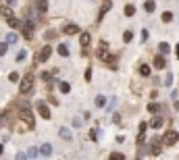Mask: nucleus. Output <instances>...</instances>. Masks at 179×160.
Wrapping results in <instances>:
<instances>
[{
    "mask_svg": "<svg viewBox=\"0 0 179 160\" xmlns=\"http://www.w3.org/2000/svg\"><path fill=\"white\" fill-rule=\"evenodd\" d=\"M19 117H21V121L25 123V127H27V129H33L36 119H33V112L29 110V106H27V104H21V112H19Z\"/></svg>",
    "mask_w": 179,
    "mask_h": 160,
    "instance_id": "nucleus-1",
    "label": "nucleus"
},
{
    "mask_svg": "<svg viewBox=\"0 0 179 160\" xmlns=\"http://www.w3.org/2000/svg\"><path fill=\"white\" fill-rule=\"evenodd\" d=\"M98 58H100V60H104V62H108V64L113 67V69L117 67V60H115V56H110V54H108V46H106L104 42L100 44V48H98Z\"/></svg>",
    "mask_w": 179,
    "mask_h": 160,
    "instance_id": "nucleus-2",
    "label": "nucleus"
},
{
    "mask_svg": "<svg viewBox=\"0 0 179 160\" xmlns=\"http://www.w3.org/2000/svg\"><path fill=\"white\" fill-rule=\"evenodd\" d=\"M31 89H33V75H25L23 81H21V85H19V91H21V96H25Z\"/></svg>",
    "mask_w": 179,
    "mask_h": 160,
    "instance_id": "nucleus-3",
    "label": "nucleus"
},
{
    "mask_svg": "<svg viewBox=\"0 0 179 160\" xmlns=\"http://www.w3.org/2000/svg\"><path fill=\"white\" fill-rule=\"evenodd\" d=\"M177 142H179V133H177V131H173V129H171V131H167V133H165V137H163V144H165V146H173V144H177Z\"/></svg>",
    "mask_w": 179,
    "mask_h": 160,
    "instance_id": "nucleus-4",
    "label": "nucleus"
},
{
    "mask_svg": "<svg viewBox=\"0 0 179 160\" xmlns=\"http://www.w3.org/2000/svg\"><path fill=\"white\" fill-rule=\"evenodd\" d=\"M19 27H23V33H25V38H27V40L33 35V21H31V19H25Z\"/></svg>",
    "mask_w": 179,
    "mask_h": 160,
    "instance_id": "nucleus-5",
    "label": "nucleus"
},
{
    "mask_svg": "<svg viewBox=\"0 0 179 160\" xmlns=\"http://www.w3.org/2000/svg\"><path fill=\"white\" fill-rule=\"evenodd\" d=\"M50 54H52V48L50 46H44V48L38 52V62H46L50 58Z\"/></svg>",
    "mask_w": 179,
    "mask_h": 160,
    "instance_id": "nucleus-6",
    "label": "nucleus"
},
{
    "mask_svg": "<svg viewBox=\"0 0 179 160\" xmlns=\"http://www.w3.org/2000/svg\"><path fill=\"white\" fill-rule=\"evenodd\" d=\"M38 112H40L42 119H50V108L44 104V102H38Z\"/></svg>",
    "mask_w": 179,
    "mask_h": 160,
    "instance_id": "nucleus-7",
    "label": "nucleus"
},
{
    "mask_svg": "<svg viewBox=\"0 0 179 160\" xmlns=\"http://www.w3.org/2000/svg\"><path fill=\"white\" fill-rule=\"evenodd\" d=\"M63 31L67 35H75V33H79V25H75V23H67V25L63 27Z\"/></svg>",
    "mask_w": 179,
    "mask_h": 160,
    "instance_id": "nucleus-8",
    "label": "nucleus"
},
{
    "mask_svg": "<svg viewBox=\"0 0 179 160\" xmlns=\"http://www.w3.org/2000/svg\"><path fill=\"white\" fill-rule=\"evenodd\" d=\"M163 123H165V119H163V117H158V114L154 112V119L150 121V127H152V129H161V127H163Z\"/></svg>",
    "mask_w": 179,
    "mask_h": 160,
    "instance_id": "nucleus-9",
    "label": "nucleus"
},
{
    "mask_svg": "<svg viewBox=\"0 0 179 160\" xmlns=\"http://www.w3.org/2000/svg\"><path fill=\"white\" fill-rule=\"evenodd\" d=\"M154 67H156V69H165V67H167V60H165V54H158V56L154 58Z\"/></svg>",
    "mask_w": 179,
    "mask_h": 160,
    "instance_id": "nucleus-10",
    "label": "nucleus"
},
{
    "mask_svg": "<svg viewBox=\"0 0 179 160\" xmlns=\"http://www.w3.org/2000/svg\"><path fill=\"white\" fill-rule=\"evenodd\" d=\"M36 8L40 11V15H44L48 11V2H46V0H36Z\"/></svg>",
    "mask_w": 179,
    "mask_h": 160,
    "instance_id": "nucleus-11",
    "label": "nucleus"
},
{
    "mask_svg": "<svg viewBox=\"0 0 179 160\" xmlns=\"http://www.w3.org/2000/svg\"><path fill=\"white\" fill-rule=\"evenodd\" d=\"M58 135L63 137V139H71V137H73V133L67 129V127H60V129H58Z\"/></svg>",
    "mask_w": 179,
    "mask_h": 160,
    "instance_id": "nucleus-12",
    "label": "nucleus"
},
{
    "mask_svg": "<svg viewBox=\"0 0 179 160\" xmlns=\"http://www.w3.org/2000/svg\"><path fill=\"white\" fill-rule=\"evenodd\" d=\"M6 23H9V27H13V29H17V27L21 25V21H19V19H15L13 15H11V17H6Z\"/></svg>",
    "mask_w": 179,
    "mask_h": 160,
    "instance_id": "nucleus-13",
    "label": "nucleus"
},
{
    "mask_svg": "<svg viewBox=\"0 0 179 160\" xmlns=\"http://www.w3.org/2000/svg\"><path fill=\"white\" fill-rule=\"evenodd\" d=\"M40 152H42V156H52V146L50 144H42Z\"/></svg>",
    "mask_w": 179,
    "mask_h": 160,
    "instance_id": "nucleus-14",
    "label": "nucleus"
},
{
    "mask_svg": "<svg viewBox=\"0 0 179 160\" xmlns=\"http://www.w3.org/2000/svg\"><path fill=\"white\" fill-rule=\"evenodd\" d=\"M58 89H60V94H69V91H71V83L60 81V83H58Z\"/></svg>",
    "mask_w": 179,
    "mask_h": 160,
    "instance_id": "nucleus-15",
    "label": "nucleus"
},
{
    "mask_svg": "<svg viewBox=\"0 0 179 160\" xmlns=\"http://www.w3.org/2000/svg\"><path fill=\"white\" fill-rule=\"evenodd\" d=\"M56 50H58L60 56H69V46H67V44H58V48H56Z\"/></svg>",
    "mask_w": 179,
    "mask_h": 160,
    "instance_id": "nucleus-16",
    "label": "nucleus"
},
{
    "mask_svg": "<svg viewBox=\"0 0 179 160\" xmlns=\"http://www.w3.org/2000/svg\"><path fill=\"white\" fill-rule=\"evenodd\" d=\"M158 50H161V54H169V52H171V46H169L167 42H161V44H158Z\"/></svg>",
    "mask_w": 179,
    "mask_h": 160,
    "instance_id": "nucleus-17",
    "label": "nucleus"
},
{
    "mask_svg": "<svg viewBox=\"0 0 179 160\" xmlns=\"http://www.w3.org/2000/svg\"><path fill=\"white\" fill-rule=\"evenodd\" d=\"M110 6H113V2H110V0H106V2L102 4V11H100V15H98V21H100V19L104 17V13H106V11H108Z\"/></svg>",
    "mask_w": 179,
    "mask_h": 160,
    "instance_id": "nucleus-18",
    "label": "nucleus"
},
{
    "mask_svg": "<svg viewBox=\"0 0 179 160\" xmlns=\"http://www.w3.org/2000/svg\"><path fill=\"white\" fill-rule=\"evenodd\" d=\"M90 40H92V38H90V33H81V35H79V44H81V46H90Z\"/></svg>",
    "mask_w": 179,
    "mask_h": 160,
    "instance_id": "nucleus-19",
    "label": "nucleus"
},
{
    "mask_svg": "<svg viewBox=\"0 0 179 160\" xmlns=\"http://www.w3.org/2000/svg\"><path fill=\"white\" fill-rule=\"evenodd\" d=\"M154 8H156V4H154V0H148V2L144 4V11H146V13H154Z\"/></svg>",
    "mask_w": 179,
    "mask_h": 160,
    "instance_id": "nucleus-20",
    "label": "nucleus"
},
{
    "mask_svg": "<svg viewBox=\"0 0 179 160\" xmlns=\"http://www.w3.org/2000/svg\"><path fill=\"white\" fill-rule=\"evenodd\" d=\"M133 15H136V6H133V4H127V6H125V17H133Z\"/></svg>",
    "mask_w": 179,
    "mask_h": 160,
    "instance_id": "nucleus-21",
    "label": "nucleus"
},
{
    "mask_svg": "<svg viewBox=\"0 0 179 160\" xmlns=\"http://www.w3.org/2000/svg\"><path fill=\"white\" fill-rule=\"evenodd\" d=\"M148 110L154 114V112H161V104H156V102H150L148 104Z\"/></svg>",
    "mask_w": 179,
    "mask_h": 160,
    "instance_id": "nucleus-22",
    "label": "nucleus"
},
{
    "mask_svg": "<svg viewBox=\"0 0 179 160\" xmlns=\"http://www.w3.org/2000/svg\"><path fill=\"white\" fill-rule=\"evenodd\" d=\"M96 106H98V108H104V106H106V98H104V96H96Z\"/></svg>",
    "mask_w": 179,
    "mask_h": 160,
    "instance_id": "nucleus-23",
    "label": "nucleus"
},
{
    "mask_svg": "<svg viewBox=\"0 0 179 160\" xmlns=\"http://www.w3.org/2000/svg\"><path fill=\"white\" fill-rule=\"evenodd\" d=\"M140 75H144V77L150 75V67L148 64H140Z\"/></svg>",
    "mask_w": 179,
    "mask_h": 160,
    "instance_id": "nucleus-24",
    "label": "nucleus"
},
{
    "mask_svg": "<svg viewBox=\"0 0 179 160\" xmlns=\"http://www.w3.org/2000/svg\"><path fill=\"white\" fill-rule=\"evenodd\" d=\"M163 21H165V23H171V21H173V13H171V11L163 13Z\"/></svg>",
    "mask_w": 179,
    "mask_h": 160,
    "instance_id": "nucleus-25",
    "label": "nucleus"
},
{
    "mask_svg": "<svg viewBox=\"0 0 179 160\" xmlns=\"http://www.w3.org/2000/svg\"><path fill=\"white\" fill-rule=\"evenodd\" d=\"M15 42H17V35H15V33H9V35H6V42H4V44H6V46H11V44H15Z\"/></svg>",
    "mask_w": 179,
    "mask_h": 160,
    "instance_id": "nucleus-26",
    "label": "nucleus"
},
{
    "mask_svg": "<svg viewBox=\"0 0 179 160\" xmlns=\"http://www.w3.org/2000/svg\"><path fill=\"white\" fill-rule=\"evenodd\" d=\"M0 15L6 19V17H11V15H13V11H11V8H6V6H2V8H0Z\"/></svg>",
    "mask_w": 179,
    "mask_h": 160,
    "instance_id": "nucleus-27",
    "label": "nucleus"
},
{
    "mask_svg": "<svg viewBox=\"0 0 179 160\" xmlns=\"http://www.w3.org/2000/svg\"><path fill=\"white\" fill-rule=\"evenodd\" d=\"M38 154H40L38 148H29V150H27V156H29V158H38Z\"/></svg>",
    "mask_w": 179,
    "mask_h": 160,
    "instance_id": "nucleus-28",
    "label": "nucleus"
},
{
    "mask_svg": "<svg viewBox=\"0 0 179 160\" xmlns=\"http://www.w3.org/2000/svg\"><path fill=\"white\" fill-rule=\"evenodd\" d=\"M131 40H133V33L131 31H125L123 33V42H131Z\"/></svg>",
    "mask_w": 179,
    "mask_h": 160,
    "instance_id": "nucleus-29",
    "label": "nucleus"
},
{
    "mask_svg": "<svg viewBox=\"0 0 179 160\" xmlns=\"http://www.w3.org/2000/svg\"><path fill=\"white\" fill-rule=\"evenodd\" d=\"M110 158H113V160H123L125 156H123V154H119V152H113V154H110Z\"/></svg>",
    "mask_w": 179,
    "mask_h": 160,
    "instance_id": "nucleus-30",
    "label": "nucleus"
},
{
    "mask_svg": "<svg viewBox=\"0 0 179 160\" xmlns=\"http://www.w3.org/2000/svg\"><path fill=\"white\" fill-rule=\"evenodd\" d=\"M165 85H173V73H167V79H165Z\"/></svg>",
    "mask_w": 179,
    "mask_h": 160,
    "instance_id": "nucleus-31",
    "label": "nucleus"
},
{
    "mask_svg": "<svg viewBox=\"0 0 179 160\" xmlns=\"http://www.w3.org/2000/svg\"><path fill=\"white\" fill-rule=\"evenodd\" d=\"M25 56H27V52H25V50H21V52L17 54V60H19V62H21V60H25Z\"/></svg>",
    "mask_w": 179,
    "mask_h": 160,
    "instance_id": "nucleus-32",
    "label": "nucleus"
},
{
    "mask_svg": "<svg viewBox=\"0 0 179 160\" xmlns=\"http://www.w3.org/2000/svg\"><path fill=\"white\" fill-rule=\"evenodd\" d=\"M6 50H9V48H6V44H0V56H4Z\"/></svg>",
    "mask_w": 179,
    "mask_h": 160,
    "instance_id": "nucleus-33",
    "label": "nucleus"
},
{
    "mask_svg": "<svg viewBox=\"0 0 179 160\" xmlns=\"http://www.w3.org/2000/svg\"><path fill=\"white\" fill-rule=\"evenodd\" d=\"M9 79H11V81H19V73H11Z\"/></svg>",
    "mask_w": 179,
    "mask_h": 160,
    "instance_id": "nucleus-34",
    "label": "nucleus"
},
{
    "mask_svg": "<svg viewBox=\"0 0 179 160\" xmlns=\"http://www.w3.org/2000/svg\"><path fill=\"white\" fill-rule=\"evenodd\" d=\"M85 79H87V81L92 79V69H87V71H85Z\"/></svg>",
    "mask_w": 179,
    "mask_h": 160,
    "instance_id": "nucleus-35",
    "label": "nucleus"
},
{
    "mask_svg": "<svg viewBox=\"0 0 179 160\" xmlns=\"http://www.w3.org/2000/svg\"><path fill=\"white\" fill-rule=\"evenodd\" d=\"M146 127H148V123H140V133H144V131H146Z\"/></svg>",
    "mask_w": 179,
    "mask_h": 160,
    "instance_id": "nucleus-36",
    "label": "nucleus"
},
{
    "mask_svg": "<svg viewBox=\"0 0 179 160\" xmlns=\"http://www.w3.org/2000/svg\"><path fill=\"white\" fill-rule=\"evenodd\" d=\"M2 154H4V146H2V144H0V156H2Z\"/></svg>",
    "mask_w": 179,
    "mask_h": 160,
    "instance_id": "nucleus-37",
    "label": "nucleus"
},
{
    "mask_svg": "<svg viewBox=\"0 0 179 160\" xmlns=\"http://www.w3.org/2000/svg\"><path fill=\"white\" fill-rule=\"evenodd\" d=\"M175 110H179V100H175Z\"/></svg>",
    "mask_w": 179,
    "mask_h": 160,
    "instance_id": "nucleus-38",
    "label": "nucleus"
},
{
    "mask_svg": "<svg viewBox=\"0 0 179 160\" xmlns=\"http://www.w3.org/2000/svg\"><path fill=\"white\" fill-rule=\"evenodd\" d=\"M4 2H6V4H15V0H4Z\"/></svg>",
    "mask_w": 179,
    "mask_h": 160,
    "instance_id": "nucleus-39",
    "label": "nucleus"
},
{
    "mask_svg": "<svg viewBox=\"0 0 179 160\" xmlns=\"http://www.w3.org/2000/svg\"><path fill=\"white\" fill-rule=\"evenodd\" d=\"M177 58H179V44H177Z\"/></svg>",
    "mask_w": 179,
    "mask_h": 160,
    "instance_id": "nucleus-40",
    "label": "nucleus"
},
{
    "mask_svg": "<svg viewBox=\"0 0 179 160\" xmlns=\"http://www.w3.org/2000/svg\"><path fill=\"white\" fill-rule=\"evenodd\" d=\"M2 119H4V117H0V123H2Z\"/></svg>",
    "mask_w": 179,
    "mask_h": 160,
    "instance_id": "nucleus-41",
    "label": "nucleus"
}]
</instances>
